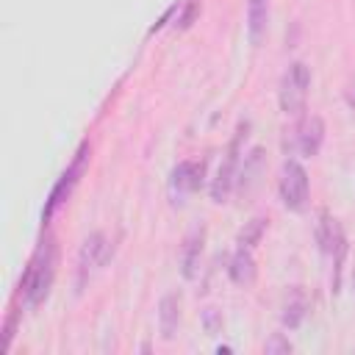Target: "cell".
Wrapping results in <instances>:
<instances>
[{
  "label": "cell",
  "instance_id": "6da1fadb",
  "mask_svg": "<svg viewBox=\"0 0 355 355\" xmlns=\"http://www.w3.org/2000/svg\"><path fill=\"white\" fill-rule=\"evenodd\" d=\"M53 277H55V241L47 236L39 244L33 261L25 269V277H22V297H25V302L28 305H39L50 294Z\"/></svg>",
  "mask_w": 355,
  "mask_h": 355
},
{
  "label": "cell",
  "instance_id": "7a4b0ae2",
  "mask_svg": "<svg viewBox=\"0 0 355 355\" xmlns=\"http://www.w3.org/2000/svg\"><path fill=\"white\" fill-rule=\"evenodd\" d=\"M308 86H311V69L302 61L288 64V69L280 78V111L286 116H300L305 111Z\"/></svg>",
  "mask_w": 355,
  "mask_h": 355
},
{
  "label": "cell",
  "instance_id": "3957f363",
  "mask_svg": "<svg viewBox=\"0 0 355 355\" xmlns=\"http://www.w3.org/2000/svg\"><path fill=\"white\" fill-rule=\"evenodd\" d=\"M280 200L288 211L302 214L308 208V197H311V183H308V172L302 169L300 161L288 158L280 169V183H277Z\"/></svg>",
  "mask_w": 355,
  "mask_h": 355
},
{
  "label": "cell",
  "instance_id": "277c9868",
  "mask_svg": "<svg viewBox=\"0 0 355 355\" xmlns=\"http://www.w3.org/2000/svg\"><path fill=\"white\" fill-rule=\"evenodd\" d=\"M244 130H247V122L239 125V130H236L233 141L227 144V153H225V158H222V164L216 169V178L211 183V200L214 202H225L227 194H230V189H233V183H236V178H239V153H241Z\"/></svg>",
  "mask_w": 355,
  "mask_h": 355
},
{
  "label": "cell",
  "instance_id": "5b68a950",
  "mask_svg": "<svg viewBox=\"0 0 355 355\" xmlns=\"http://www.w3.org/2000/svg\"><path fill=\"white\" fill-rule=\"evenodd\" d=\"M86 164H89V144H80V150L75 153V161L64 169V175L58 178V183L53 186V191H50V197H47V205H44V211H42V219H44V222H47V219L58 211V205H64V200L72 194V189H75V183L80 180Z\"/></svg>",
  "mask_w": 355,
  "mask_h": 355
},
{
  "label": "cell",
  "instance_id": "8992f818",
  "mask_svg": "<svg viewBox=\"0 0 355 355\" xmlns=\"http://www.w3.org/2000/svg\"><path fill=\"white\" fill-rule=\"evenodd\" d=\"M316 239H319L322 252H324V255H333V263H336V277H333V286H338V269H341V261H344V252H347V241H344V230H341L338 219H333L327 211L319 216Z\"/></svg>",
  "mask_w": 355,
  "mask_h": 355
},
{
  "label": "cell",
  "instance_id": "52a82bcc",
  "mask_svg": "<svg viewBox=\"0 0 355 355\" xmlns=\"http://www.w3.org/2000/svg\"><path fill=\"white\" fill-rule=\"evenodd\" d=\"M108 255H111V244H108L105 233H92L78 252V286H83L108 261Z\"/></svg>",
  "mask_w": 355,
  "mask_h": 355
},
{
  "label": "cell",
  "instance_id": "ba28073f",
  "mask_svg": "<svg viewBox=\"0 0 355 355\" xmlns=\"http://www.w3.org/2000/svg\"><path fill=\"white\" fill-rule=\"evenodd\" d=\"M294 139H297L300 155L313 158L322 150V141H324V122H322V116H316V114L302 116L297 130H294Z\"/></svg>",
  "mask_w": 355,
  "mask_h": 355
},
{
  "label": "cell",
  "instance_id": "9c48e42d",
  "mask_svg": "<svg viewBox=\"0 0 355 355\" xmlns=\"http://www.w3.org/2000/svg\"><path fill=\"white\" fill-rule=\"evenodd\" d=\"M200 180H202V161H180L169 178V191H172L175 202H180L186 194L197 191Z\"/></svg>",
  "mask_w": 355,
  "mask_h": 355
},
{
  "label": "cell",
  "instance_id": "30bf717a",
  "mask_svg": "<svg viewBox=\"0 0 355 355\" xmlns=\"http://www.w3.org/2000/svg\"><path fill=\"white\" fill-rule=\"evenodd\" d=\"M178 324H180V297L175 291H169L158 302V330H161V338H166V341L175 338Z\"/></svg>",
  "mask_w": 355,
  "mask_h": 355
},
{
  "label": "cell",
  "instance_id": "8fae6325",
  "mask_svg": "<svg viewBox=\"0 0 355 355\" xmlns=\"http://www.w3.org/2000/svg\"><path fill=\"white\" fill-rule=\"evenodd\" d=\"M269 25V0H247V36L252 44H261Z\"/></svg>",
  "mask_w": 355,
  "mask_h": 355
},
{
  "label": "cell",
  "instance_id": "7c38bea8",
  "mask_svg": "<svg viewBox=\"0 0 355 355\" xmlns=\"http://www.w3.org/2000/svg\"><path fill=\"white\" fill-rule=\"evenodd\" d=\"M227 275L236 286H250L255 280V258L250 252V247H239L230 258V266H227Z\"/></svg>",
  "mask_w": 355,
  "mask_h": 355
},
{
  "label": "cell",
  "instance_id": "4fadbf2b",
  "mask_svg": "<svg viewBox=\"0 0 355 355\" xmlns=\"http://www.w3.org/2000/svg\"><path fill=\"white\" fill-rule=\"evenodd\" d=\"M261 175H263V150H261V147H252V150H250V155L244 158L241 172H239L241 191H244V194H250V191L258 186Z\"/></svg>",
  "mask_w": 355,
  "mask_h": 355
},
{
  "label": "cell",
  "instance_id": "5bb4252c",
  "mask_svg": "<svg viewBox=\"0 0 355 355\" xmlns=\"http://www.w3.org/2000/svg\"><path fill=\"white\" fill-rule=\"evenodd\" d=\"M200 255H202V227L194 230L189 239H186V247H183V277L186 280H194L197 272H200Z\"/></svg>",
  "mask_w": 355,
  "mask_h": 355
},
{
  "label": "cell",
  "instance_id": "9a60e30c",
  "mask_svg": "<svg viewBox=\"0 0 355 355\" xmlns=\"http://www.w3.org/2000/svg\"><path fill=\"white\" fill-rule=\"evenodd\" d=\"M305 297H302V291L300 288H294L291 291V297L286 300V305H283V324L288 327V330H297L300 324H302V319H305Z\"/></svg>",
  "mask_w": 355,
  "mask_h": 355
},
{
  "label": "cell",
  "instance_id": "2e32d148",
  "mask_svg": "<svg viewBox=\"0 0 355 355\" xmlns=\"http://www.w3.org/2000/svg\"><path fill=\"white\" fill-rule=\"evenodd\" d=\"M263 227H266V219H263V216L250 219V222L241 227V233H239V247H255V244L261 241V236H263Z\"/></svg>",
  "mask_w": 355,
  "mask_h": 355
},
{
  "label": "cell",
  "instance_id": "e0dca14e",
  "mask_svg": "<svg viewBox=\"0 0 355 355\" xmlns=\"http://www.w3.org/2000/svg\"><path fill=\"white\" fill-rule=\"evenodd\" d=\"M269 355H275V352H283V355H288L291 352V341L286 338V336H280V333H275L269 341H266V347H263Z\"/></svg>",
  "mask_w": 355,
  "mask_h": 355
},
{
  "label": "cell",
  "instance_id": "ac0fdd59",
  "mask_svg": "<svg viewBox=\"0 0 355 355\" xmlns=\"http://www.w3.org/2000/svg\"><path fill=\"white\" fill-rule=\"evenodd\" d=\"M197 14H200V0H189L186 8H183V14L178 17V28H189Z\"/></svg>",
  "mask_w": 355,
  "mask_h": 355
},
{
  "label": "cell",
  "instance_id": "d6986e66",
  "mask_svg": "<svg viewBox=\"0 0 355 355\" xmlns=\"http://www.w3.org/2000/svg\"><path fill=\"white\" fill-rule=\"evenodd\" d=\"M202 322H205V330H208V333H216V327L222 324V322H219V313H216L214 308H205V311H202Z\"/></svg>",
  "mask_w": 355,
  "mask_h": 355
},
{
  "label": "cell",
  "instance_id": "ffe728a7",
  "mask_svg": "<svg viewBox=\"0 0 355 355\" xmlns=\"http://www.w3.org/2000/svg\"><path fill=\"white\" fill-rule=\"evenodd\" d=\"M347 105L355 111V78L347 83Z\"/></svg>",
  "mask_w": 355,
  "mask_h": 355
}]
</instances>
